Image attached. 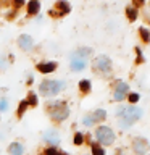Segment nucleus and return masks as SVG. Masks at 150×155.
<instances>
[{
  "label": "nucleus",
  "instance_id": "obj_1",
  "mask_svg": "<svg viewBox=\"0 0 150 155\" xmlns=\"http://www.w3.org/2000/svg\"><path fill=\"white\" fill-rule=\"evenodd\" d=\"M140 116H142V110H140L139 107H134V105L121 107V108L118 110V120H119V124L123 126V128L132 126Z\"/></svg>",
  "mask_w": 150,
  "mask_h": 155
},
{
  "label": "nucleus",
  "instance_id": "obj_2",
  "mask_svg": "<svg viewBox=\"0 0 150 155\" xmlns=\"http://www.w3.org/2000/svg\"><path fill=\"white\" fill-rule=\"evenodd\" d=\"M47 108H48L52 118L55 121H63L68 116V113H70V111H68V107L65 105V102H50Z\"/></svg>",
  "mask_w": 150,
  "mask_h": 155
},
{
  "label": "nucleus",
  "instance_id": "obj_3",
  "mask_svg": "<svg viewBox=\"0 0 150 155\" xmlns=\"http://www.w3.org/2000/svg\"><path fill=\"white\" fill-rule=\"evenodd\" d=\"M65 86V82L63 81H52V79H47V81H44L42 84H41V92H42V95H47V97H50V95H55L58 94V92L61 91V87Z\"/></svg>",
  "mask_w": 150,
  "mask_h": 155
},
{
  "label": "nucleus",
  "instance_id": "obj_4",
  "mask_svg": "<svg viewBox=\"0 0 150 155\" xmlns=\"http://www.w3.org/2000/svg\"><path fill=\"white\" fill-rule=\"evenodd\" d=\"M95 137L99 142L105 144V145H110V144H113V140H115V134L108 126H100V128H97V131H95Z\"/></svg>",
  "mask_w": 150,
  "mask_h": 155
},
{
  "label": "nucleus",
  "instance_id": "obj_5",
  "mask_svg": "<svg viewBox=\"0 0 150 155\" xmlns=\"http://www.w3.org/2000/svg\"><path fill=\"white\" fill-rule=\"evenodd\" d=\"M94 66H95V70L100 71V73H110V70H111V61H110L108 57L100 55V57L95 58Z\"/></svg>",
  "mask_w": 150,
  "mask_h": 155
},
{
  "label": "nucleus",
  "instance_id": "obj_6",
  "mask_svg": "<svg viewBox=\"0 0 150 155\" xmlns=\"http://www.w3.org/2000/svg\"><path fill=\"white\" fill-rule=\"evenodd\" d=\"M128 91H129V86L126 84V82L119 81L118 84H116V89H115L113 99H115V100H118V102L124 100V99H126V95H128Z\"/></svg>",
  "mask_w": 150,
  "mask_h": 155
},
{
  "label": "nucleus",
  "instance_id": "obj_7",
  "mask_svg": "<svg viewBox=\"0 0 150 155\" xmlns=\"http://www.w3.org/2000/svg\"><path fill=\"white\" fill-rule=\"evenodd\" d=\"M42 137H44V140H45V142L52 144V145H58V144H60V136H58V133H57L55 129L45 131Z\"/></svg>",
  "mask_w": 150,
  "mask_h": 155
},
{
  "label": "nucleus",
  "instance_id": "obj_8",
  "mask_svg": "<svg viewBox=\"0 0 150 155\" xmlns=\"http://www.w3.org/2000/svg\"><path fill=\"white\" fill-rule=\"evenodd\" d=\"M132 149L137 155H145V152H147V149H148V144H147V140H144V139H135L132 142Z\"/></svg>",
  "mask_w": 150,
  "mask_h": 155
},
{
  "label": "nucleus",
  "instance_id": "obj_9",
  "mask_svg": "<svg viewBox=\"0 0 150 155\" xmlns=\"http://www.w3.org/2000/svg\"><path fill=\"white\" fill-rule=\"evenodd\" d=\"M18 45L23 48V50H31L32 48V39L28 34H23L21 37L18 39Z\"/></svg>",
  "mask_w": 150,
  "mask_h": 155
},
{
  "label": "nucleus",
  "instance_id": "obj_10",
  "mask_svg": "<svg viewBox=\"0 0 150 155\" xmlns=\"http://www.w3.org/2000/svg\"><path fill=\"white\" fill-rule=\"evenodd\" d=\"M57 68V63L55 61H48V63H39L37 65V70L41 73H52L53 70Z\"/></svg>",
  "mask_w": 150,
  "mask_h": 155
},
{
  "label": "nucleus",
  "instance_id": "obj_11",
  "mask_svg": "<svg viewBox=\"0 0 150 155\" xmlns=\"http://www.w3.org/2000/svg\"><path fill=\"white\" fill-rule=\"evenodd\" d=\"M86 68V60L81 58H71V70L73 71H82Z\"/></svg>",
  "mask_w": 150,
  "mask_h": 155
},
{
  "label": "nucleus",
  "instance_id": "obj_12",
  "mask_svg": "<svg viewBox=\"0 0 150 155\" xmlns=\"http://www.w3.org/2000/svg\"><path fill=\"white\" fill-rule=\"evenodd\" d=\"M8 152H10V155H23L24 147H23V144H19V142H13L8 147Z\"/></svg>",
  "mask_w": 150,
  "mask_h": 155
},
{
  "label": "nucleus",
  "instance_id": "obj_13",
  "mask_svg": "<svg viewBox=\"0 0 150 155\" xmlns=\"http://www.w3.org/2000/svg\"><path fill=\"white\" fill-rule=\"evenodd\" d=\"M90 52H92V48L82 47V48H79V50H76V53H73L71 58H81V60H84V57H89Z\"/></svg>",
  "mask_w": 150,
  "mask_h": 155
},
{
  "label": "nucleus",
  "instance_id": "obj_14",
  "mask_svg": "<svg viewBox=\"0 0 150 155\" xmlns=\"http://www.w3.org/2000/svg\"><path fill=\"white\" fill-rule=\"evenodd\" d=\"M39 8H41V3H39L37 0H31V2L28 3V13H29V15L39 13Z\"/></svg>",
  "mask_w": 150,
  "mask_h": 155
},
{
  "label": "nucleus",
  "instance_id": "obj_15",
  "mask_svg": "<svg viewBox=\"0 0 150 155\" xmlns=\"http://www.w3.org/2000/svg\"><path fill=\"white\" fill-rule=\"evenodd\" d=\"M57 8L60 10V12H58V15H66V13H70V5H68L66 2H58L57 3Z\"/></svg>",
  "mask_w": 150,
  "mask_h": 155
},
{
  "label": "nucleus",
  "instance_id": "obj_16",
  "mask_svg": "<svg viewBox=\"0 0 150 155\" xmlns=\"http://www.w3.org/2000/svg\"><path fill=\"white\" fill-rule=\"evenodd\" d=\"M92 116H94V120H95V121H103V120L106 118V111H105V110H102V108H99V110H95V111H94V115H92Z\"/></svg>",
  "mask_w": 150,
  "mask_h": 155
},
{
  "label": "nucleus",
  "instance_id": "obj_17",
  "mask_svg": "<svg viewBox=\"0 0 150 155\" xmlns=\"http://www.w3.org/2000/svg\"><path fill=\"white\" fill-rule=\"evenodd\" d=\"M126 13H128V18L131 19V21H134V19L137 18V10L132 8V7H128V8H126Z\"/></svg>",
  "mask_w": 150,
  "mask_h": 155
},
{
  "label": "nucleus",
  "instance_id": "obj_18",
  "mask_svg": "<svg viewBox=\"0 0 150 155\" xmlns=\"http://www.w3.org/2000/svg\"><path fill=\"white\" fill-rule=\"evenodd\" d=\"M79 91L84 92V94H87V92L90 91V82L89 81H81L79 82Z\"/></svg>",
  "mask_w": 150,
  "mask_h": 155
},
{
  "label": "nucleus",
  "instance_id": "obj_19",
  "mask_svg": "<svg viewBox=\"0 0 150 155\" xmlns=\"http://www.w3.org/2000/svg\"><path fill=\"white\" fill-rule=\"evenodd\" d=\"M139 32H140V37H142V41H144V42H148V41H150V32H148L145 28H140V29H139Z\"/></svg>",
  "mask_w": 150,
  "mask_h": 155
},
{
  "label": "nucleus",
  "instance_id": "obj_20",
  "mask_svg": "<svg viewBox=\"0 0 150 155\" xmlns=\"http://www.w3.org/2000/svg\"><path fill=\"white\" fill-rule=\"evenodd\" d=\"M92 153L94 155H105L103 149H102L100 145H97V144H92Z\"/></svg>",
  "mask_w": 150,
  "mask_h": 155
},
{
  "label": "nucleus",
  "instance_id": "obj_21",
  "mask_svg": "<svg viewBox=\"0 0 150 155\" xmlns=\"http://www.w3.org/2000/svg\"><path fill=\"white\" fill-rule=\"evenodd\" d=\"M28 107H29V104H28V100H23L21 104H19V108H18V115L21 116V115L24 113V110L28 108Z\"/></svg>",
  "mask_w": 150,
  "mask_h": 155
},
{
  "label": "nucleus",
  "instance_id": "obj_22",
  "mask_svg": "<svg viewBox=\"0 0 150 155\" xmlns=\"http://www.w3.org/2000/svg\"><path fill=\"white\" fill-rule=\"evenodd\" d=\"M82 123H84L86 126H92V124L95 123V120H94V116H92V115H87L86 118L82 120Z\"/></svg>",
  "mask_w": 150,
  "mask_h": 155
},
{
  "label": "nucleus",
  "instance_id": "obj_23",
  "mask_svg": "<svg viewBox=\"0 0 150 155\" xmlns=\"http://www.w3.org/2000/svg\"><path fill=\"white\" fill-rule=\"evenodd\" d=\"M82 142H84V136H82L81 133H76L74 134V144L76 145H81Z\"/></svg>",
  "mask_w": 150,
  "mask_h": 155
},
{
  "label": "nucleus",
  "instance_id": "obj_24",
  "mask_svg": "<svg viewBox=\"0 0 150 155\" xmlns=\"http://www.w3.org/2000/svg\"><path fill=\"white\" fill-rule=\"evenodd\" d=\"M28 104L32 105V107H36L37 105V97L34 95V94H31V95H29V99H28Z\"/></svg>",
  "mask_w": 150,
  "mask_h": 155
},
{
  "label": "nucleus",
  "instance_id": "obj_25",
  "mask_svg": "<svg viewBox=\"0 0 150 155\" xmlns=\"http://www.w3.org/2000/svg\"><path fill=\"white\" fill-rule=\"evenodd\" d=\"M7 110H8V102L0 100V111H7Z\"/></svg>",
  "mask_w": 150,
  "mask_h": 155
},
{
  "label": "nucleus",
  "instance_id": "obj_26",
  "mask_svg": "<svg viewBox=\"0 0 150 155\" xmlns=\"http://www.w3.org/2000/svg\"><path fill=\"white\" fill-rule=\"evenodd\" d=\"M45 155H63V153H58L57 150L52 147V149H47V150H45Z\"/></svg>",
  "mask_w": 150,
  "mask_h": 155
},
{
  "label": "nucleus",
  "instance_id": "obj_27",
  "mask_svg": "<svg viewBox=\"0 0 150 155\" xmlns=\"http://www.w3.org/2000/svg\"><path fill=\"white\" fill-rule=\"evenodd\" d=\"M137 100H139V95L137 94H129V102H131V104H135Z\"/></svg>",
  "mask_w": 150,
  "mask_h": 155
},
{
  "label": "nucleus",
  "instance_id": "obj_28",
  "mask_svg": "<svg viewBox=\"0 0 150 155\" xmlns=\"http://www.w3.org/2000/svg\"><path fill=\"white\" fill-rule=\"evenodd\" d=\"M0 68H3V70L7 68V61H5V60H2V58H0Z\"/></svg>",
  "mask_w": 150,
  "mask_h": 155
},
{
  "label": "nucleus",
  "instance_id": "obj_29",
  "mask_svg": "<svg viewBox=\"0 0 150 155\" xmlns=\"http://www.w3.org/2000/svg\"><path fill=\"white\" fill-rule=\"evenodd\" d=\"M21 5H23V2H21V0H18V2H15V7H16V8H19Z\"/></svg>",
  "mask_w": 150,
  "mask_h": 155
}]
</instances>
